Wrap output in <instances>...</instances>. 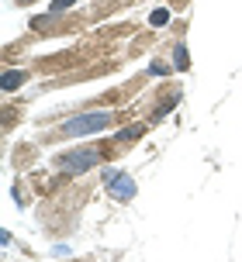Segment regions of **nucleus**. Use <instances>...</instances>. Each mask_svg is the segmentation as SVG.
Wrapping results in <instances>:
<instances>
[{
	"instance_id": "nucleus-3",
	"label": "nucleus",
	"mask_w": 242,
	"mask_h": 262,
	"mask_svg": "<svg viewBox=\"0 0 242 262\" xmlns=\"http://www.w3.org/2000/svg\"><path fill=\"white\" fill-rule=\"evenodd\" d=\"M104 190H108V196H114V200H132L135 196V180L125 176V172H118V169H108L104 172Z\"/></svg>"
},
{
	"instance_id": "nucleus-9",
	"label": "nucleus",
	"mask_w": 242,
	"mask_h": 262,
	"mask_svg": "<svg viewBox=\"0 0 242 262\" xmlns=\"http://www.w3.org/2000/svg\"><path fill=\"white\" fill-rule=\"evenodd\" d=\"M149 73H152V76H166L170 66H166V62H152V66H149Z\"/></svg>"
},
{
	"instance_id": "nucleus-1",
	"label": "nucleus",
	"mask_w": 242,
	"mask_h": 262,
	"mask_svg": "<svg viewBox=\"0 0 242 262\" xmlns=\"http://www.w3.org/2000/svg\"><path fill=\"white\" fill-rule=\"evenodd\" d=\"M100 148H76V152H69V156H59L55 159V169L63 172V176H83L87 169H94L97 162H100Z\"/></svg>"
},
{
	"instance_id": "nucleus-2",
	"label": "nucleus",
	"mask_w": 242,
	"mask_h": 262,
	"mask_svg": "<svg viewBox=\"0 0 242 262\" xmlns=\"http://www.w3.org/2000/svg\"><path fill=\"white\" fill-rule=\"evenodd\" d=\"M111 124V114L108 111H90V114H76L63 124V135L76 138V135H94V131H104Z\"/></svg>"
},
{
	"instance_id": "nucleus-7",
	"label": "nucleus",
	"mask_w": 242,
	"mask_h": 262,
	"mask_svg": "<svg viewBox=\"0 0 242 262\" xmlns=\"http://www.w3.org/2000/svg\"><path fill=\"white\" fill-rule=\"evenodd\" d=\"M166 21H170V11H166V7H159V11H152V17H149V25H166Z\"/></svg>"
},
{
	"instance_id": "nucleus-8",
	"label": "nucleus",
	"mask_w": 242,
	"mask_h": 262,
	"mask_svg": "<svg viewBox=\"0 0 242 262\" xmlns=\"http://www.w3.org/2000/svg\"><path fill=\"white\" fill-rule=\"evenodd\" d=\"M76 0H52V14H63V11H69Z\"/></svg>"
},
{
	"instance_id": "nucleus-10",
	"label": "nucleus",
	"mask_w": 242,
	"mask_h": 262,
	"mask_svg": "<svg viewBox=\"0 0 242 262\" xmlns=\"http://www.w3.org/2000/svg\"><path fill=\"white\" fill-rule=\"evenodd\" d=\"M17 4H31V0H17Z\"/></svg>"
},
{
	"instance_id": "nucleus-4",
	"label": "nucleus",
	"mask_w": 242,
	"mask_h": 262,
	"mask_svg": "<svg viewBox=\"0 0 242 262\" xmlns=\"http://www.w3.org/2000/svg\"><path fill=\"white\" fill-rule=\"evenodd\" d=\"M25 79H28L25 73H17V69H7V73L0 76V90H4V93H11V90H17V86H21Z\"/></svg>"
},
{
	"instance_id": "nucleus-6",
	"label": "nucleus",
	"mask_w": 242,
	"mask_h": 262,
	"mask_svg": "<svg viewBox=\"0 0 242 262\" xmlns=\"http://www.w3.org/2000/svg\"><path fill=\"white\" fill-rule=\"evenodd\" d=\"M142 135V124H132V128H121L118 131V142H128V138H138Z\"/></svg>"
},
{
	"instance_id": "nucleus-5",
	"label": "nucleus",
	"mask_w": 242,
	"mask_h": 262,
	"mask_svg": "<svg viewBox=\"0 0 242 262\" xmlns=\"http://www.w3.org/2000/svg\"><path fill=\"white\" fill-rule=\"evenodd\" d=\"M173 62H176V69H190V55H187V45H176V52H173Z\"/></svg>"
}]
</instances>
